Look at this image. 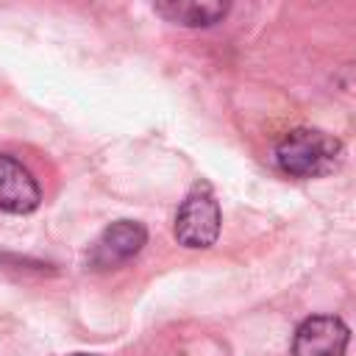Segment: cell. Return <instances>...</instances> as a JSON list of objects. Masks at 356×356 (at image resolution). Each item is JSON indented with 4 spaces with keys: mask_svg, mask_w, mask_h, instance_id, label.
Listing matches in <instances>:
<instances>
[{
    "mask_svg": "<svg viewBox=\"0 0 356 356\" xmlns=\"http://www.w3.org/2000/svg\"><path fill=\"white\" fill-rule=\"evenodd\" d=\"M342 142L317 128H295L275 145V164L292 178H320L339 167Z\"/></svg>",
    "mask_w": 356,
    "mask_h": 356,
    "instance_id": "cell-1",
    "label": "cell"
},
{
    "mask_svg": "<svg viewBox=\"0 0 356 356\" xmlns=\"http://www.w3.org/2000/svg\"><path fill=\"white\" fill-rule=\"evenodd\" d=\"M220 222H222V214H220V203L214 200L211 189L195 186L184 197V203L175 214V239H178V245L192 248V250L211 248L217 242Z\"/></svg>",
    "mask_w": 356,
    "mask_h": 356,
    "instance_id": "cell-2",
    "label": "cell"
},
{
    "mask_svg": "<svg viewBox=\"0 0 356 356\" xmlns=\"http://www.w3.org/2000/svg\"><path fill=\"white\" fill-rule=\"evenodd\" d=\"M147 242V231L136 220H117L95 239L89 250V267L92 270H114L125 261H131Z\"/></svg>",
    "mask_w": 356,
    "mask_h": 356,
    "instance_id": "cell-3",
    "label": "cell"
},
{
    "mask_svg": "<svg viewBox=\"0 0 356 356\" xmlns=\"http://www.w3.org/2000/svg\"><path fill=\"white\" fill-rule=\"evenodd\" d=\"M350 331L334 314L306 317L292 339V356H342L348 348Z\"/></svg>",
    "mask_w": 356,
    "mask_h": 356,
    "instance_id": "cell-4",
    "label": "cell"
},
{
    "mask_svg": "<svg viewBox=\"0 0 356 356\" xmlns=\"http://www.w3.org/2000/svg\"><path fill=\"white\" fill-rule=\"evenodd\" d=\"M42 203V189L31 170L8 153H0V209L8 214H31Z\"/></svg>",
    "mask_w": 356,
    "mask_h": 356,
    "instance_id": "cell-5",
    "label": "cell"
},
{
    "mask_svg": "<svg viewBox=\"0 0 356 356\" xmlns=\"http://www.w3.org/2000/svg\"><path fill=\"white\" fill-rule=\"evenodd\" d=\"M156 11L167 17L170 22L186 25V28H209L220 22L228 14L225 3H197V0H170V3H156Z\"/></svg>",
    "mask_w": 356,
    "mask_h": 356,
    "instance_id": "cell-6",
    "label": "cell"
},
{
    "mask_svg": "<svg viewBox=\"0 0 356 356\" xmlns=\"http://www.w3.org/2000/svg\"><path fill=\"white\" fill-rule=\"evenodd\" d=\"M70 356H97V353H70Z\"/></svg>",
    "mask_w": 356,
    "mask_h": 356,
    "instance_id": "cell-7",
    "label": "cell"
}]
</instances>
